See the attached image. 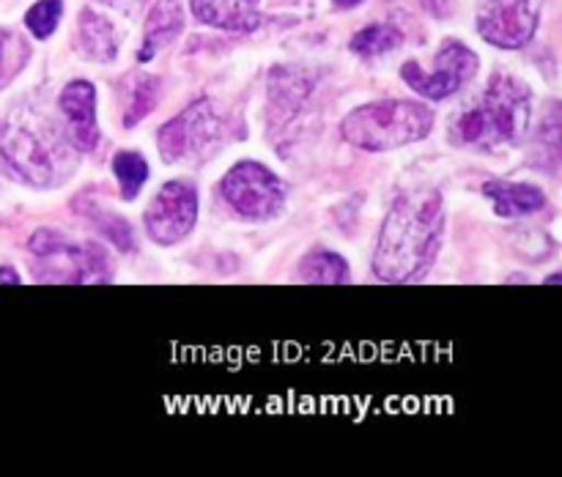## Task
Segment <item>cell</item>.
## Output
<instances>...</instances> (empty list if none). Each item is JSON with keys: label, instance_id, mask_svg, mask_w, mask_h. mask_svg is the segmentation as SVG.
<instances>
[{"label": "cell", "instance_id": "1", "mask_svg": "<svg viewBox=\"0 0 562 477\" xmlns=\"http://www.w3.org/2000/svg\"><path fill=\"white\" fill-rule=\"evenodd\" d=\"M445 230V206L437 190L404 192L390 208L373 250V274L382 283L420 280L437 261Z\"/></svg>", "mask_w": 562, "mask_h": 477}, {"label": "cell", "instance_id": "2", "mask_svg": "<svg viewBox=\"0 0 562 477\" xmlns=\"http://www.w3.org/2000/svg\"><path fill=\"white\" fill-rule=\"evenodd\" d=\"M530 126V88L510 75H494L475 107L450 124V140L475 151H499L525 140Z\"/></svg>", "mask_w": 562, "mask_h": 477}, {"label": "cell", "instance_id": "3", "mask_svg": "<svg viewBox=\"0 0 562 477\" xmlns=\"http://www.w3.org/2000/svg\"><path fill=\"white\" fill-rule=\"evenodd\" d=\"M434 113L428 104L409 99H382L351 110L340 135L362 151H393L431 135Z\"/></svg>", "mask_w": 562, "mask_h": 477}, {"label": "cell", "instance_id": "4", "mask_svg": "<svg viewBox=\"0 0 562 477\" xmlns=\"http://www.w3.org/2000/svg\"><path fill=\"white\" fill-rule=\"evenodd\" d=\"M36 280L42 283H99L110 280V261L99 247L75 245L53 228H42L27 239Z\"/></svg>", "mask_w": 562, "mask_h": 477}, {"label": "cell", "instance_id": "5", "mask_svg": "<svg viewBox=\"0 0 562 477\" xmlns=\"http://www.w3.org/2000/svg\"><path fill=\"white\" fill-rule=\"evenodd\" d=\"M220 195L241 217L269 219L283 208L285 186L267 164L245 159L234 164L220 181Z\"/></svg>", "mask_w": 562, "mask_h": 477}, {"label": "cell", "instance_id": "6", "mask_svg": "<svg viewBox=\"0 0 562 477\" xmlns=\"http://www.w3.org/2000/svg\"><path fill=\"white\" fill-rule=\"evenodd\" d=\"M220 135H223V115L217 113V104L212 99L203 96L181 110L173 121L159 126V157L170 164L181 162V159L195 157L203 148L217 143Z\"/></svg>", "mask_w": 562, "mask_h": 477}, {"label": "cell", "instance_id": "7", "mask_svg": "<svg viewBox=\"0 0 562 477\" xmlns=\"http://www.w3.org/2000/svg\"><path fill=\"white\" fill-rule=\"evenodd\" d=\"M475 71L477 55L467 44L453 42V38H448L439 47L437 69L434 71H423V66L417 60H406L401 66V77H404L406 86L415 93H420V96L434 99V102H442V99L459 93L472 80Z\"/></svg>", "mask_w": 562, "mask_h": 477}, {"label": "cell", "instance_id": "8", "mask_svg": "<svg viewBox=\"0 0 562 477\" xmlns=\"http://www.w3.org/2000/svg\"><path fill=\"white\" fill-rule=\"evenodd\" d=\"M541 20V0H483L477 11V33L488 44L519 49L532 42Z\"/></svg>", "mask_w": 562, "mask_h": 477}, {"label": "cell", "instance_id": "9", "mask_svg": "<svg viewBox=\"0 0 562 477\" xmlns=\"http://www.w3.org/2000/svg\"><path fill=\"white\" fill-rule=\"evenodd\" d=\"M143 223L157 245H176L195 228L198 190L187 181H168L154 195Z\"/></svg>", "mask_w": 562, "mask_h": 477}, {"label": "cell", "instance_id": "10", "mask_svg": "<svg viewBox=\"0 0 562 477\" xmlns=\"http://www.w3.org/2000/svg\"><path fill=\"white\" fill-rule=\"evenodd\" d=\"M3 151L9 157V162L25 175L27 181L38 186L53 184L55 179V159L53 148L44 140L42 135H36L33 129H25V126H16L5 135Z\"/></svg>", "mask_w": 562, "mask_h": 477}, {"label": "cell", "instance_id": "11", "mask_svg": "<svg viewBox=\"0 0 562 477\" xmlns=\"http://www.w3.org/2000/svg\"><path fill=\"white\" fill-rule=\"evenodd\" d=\"M60 110L69 124V135L75 148L80 151H93L99 143L97 124V88L88 80H71L60 91Z\"/></svg>", "mask_w": 562, "mask_h": 477}, {"label": "cell", "instance_id": "12", "mask_svg": "<svg viewBox=\"0 0 562 477\" xmlns=\"http://www.w3.org/2000/svg\"><path fill=\"white\" fill-rule=\"evenodd\" d=\"M192 14L220 31L250 33L261 25L258 0H190Z\"/></svg>", "mask_w": 562, "mask_h": 477}, {"label": "cell", "instance_id": "13", "mask_svg": "<svg viewBox=\"0 0 562 477\" xmlns=\"http://www.w3.org/2000/svg\"><path fill=\"white\" fill-rule=\"evenodd\" d=\"M181 27H184V9H181L179 0H157L146 16V36H143L137 60H143V64L151 60L159 49L179 38Z\"/></svg>", "mask_w": 562, "mask_h": 477}, {"label": "cell", "instance_id": "14", "mask_svg": "<svg viewBox=\"0 0 562 477\" xmlns=\"http://www.w3.org/2000/svg\"><path fill=\"white\" fill-rule=\"evenodd\" d=\"M499 217H527L547 206V195L536 184H514V181H488L483 186Z\"/></svg>", "mask_w": 562, "mask_h": 477}, {"label": "cell", "instance_id": "15", "mask_svg": "<svg viewBox=\"0 0 562 477\" xmlns=\"http://www.w3.org/2000/svg\"><path fill=\"white\" fill-rule=\"evenodd\" d=\"M80 27V49L86 53V58L97 60V64H110L119 55V38H115L113 25L104 20L102 14H97L93 9H86L77 20Z\"/></svg>", "mask_w": 562, "mask_h": 477}, {"label": "cell", "instance_id": "16", "mask_svg": "<svg viewBox=\"0 0 562 477\" xmlns=\"http://www.w3.org/2000/svg\"><path fill=\"white\" fill-rule=\"evenodd\" d=\"M296 280H302V283H324V285L349 283V263H346L344 255H338V252L333 250H313L300 261Z\"/></svg>", "mask_w": 562, "mask_h": 477}, {"label": "cell", "instance_id": "17", "mask_svg": "<svg viewBox=\"0 0 562 477\" xmlns=\"http://www.w3.org/2000/svg\"><path fill=\"white\" fill-rule=\"evenodd\" d=\"M113 170L115 179L121 184V195L126 201H135L137 192L143 190L148 179V162L137 151H119L113 157Z\"/></svg>", "mask_w": 562, "mask_h": 477}, {"label": "cell", "instance_id": "18", "mask_svg": "<svg viewBox=\"0 0 562 477\" xmlns=\"http://www.w3.org/2000/svg\"><path fill=\"white\" fill-rule=\"evenodd\" d=\"M401 42H404V36H401L398 27L371 25V27H362V31L351 38V53L373 58V55L390 53V49L398 47Z\"/></svg>", "mask_w": 562, "mask_h": 477}, {"label": "cell", "instance_id": "19", "mask_svg": "<svg viewBox=\"0 0 562 477\" xmlns=\"http://www.w3.org/2000/svg\"><path fill=\"white\" fill-rule=\"evenodd\" d=\"M60 14H64V0H38L25 14L27 31L36 38H49L55 27H58Z\"/></svg>", "mask_w": 562, "mask_h": 477}, {"label": "cell", "instance_id": "20", "mask_svg": "<svg viewBox=\"0 0 562 477\" xmlns=\"http://www.w3.org/2000/svg\"><path fill=\"white\" fill-rule=\"evenodd\" d=\"M157 93H159V82L151 80V77L137 82L135 93H132L130 110H126L124 126H135L137 121L146 118V115L154 110V104H157Z\"/></svg>", "mask_w": 562, "mask_h": 477}, {"label": "cell", "instance_id": "21", "mask_svg": "<svg viewBox=\"0 0 562 477\" xmlns=\"http://www.w3.org/2000/svg\"><path fill=\"white\" fill-rule=\"evenodd\" d=\"M20 283V274L14 272L11 266H3L0 269V285H16Z\"/></svg>", "mask_w": 562, "mask_h": 477}, {"label": "cell", "instance_id": "22", "mask_svg": "<svg viewBox=\"0 0 562 477\" xmlns=\"http://www.w3.org/2000/svg\"><path fill=\"white\" fill-rule=\"evenodd\" d=\"M335 5H338V9H355V5H360L362 0H333Z\"/></svg>", "mask_w": 562, "mask_h": 477}, {"label": "cell", "instance_id": "23", "mask_svg": "<svg viewBox=\"0 0 562 477\" xmlns=\"http://www.w3.org/2000/svg\"><path fill=\"white\" fill-rule=\"evenodd\" d=\"M102 3H130V0H102Z\"/></svg>", "mask_w": 562, "mask_h": 477}]
</instances>
